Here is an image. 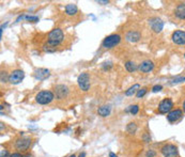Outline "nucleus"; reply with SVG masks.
<instances>
[{
    "mask_svg": "<svg viewBox=\"0 0 185 157\" xmlns=\"http://www.w3.org/2000/svg\"><path fill=\"white\" fill-rule=\"evenodd\" d=\"M63 39H64V35H63L62 30L59 29V28H57V29L51 30L50 32L48 33L47 43H46V45L56 48V47L63 41Z\"/></svg>",
    "mask_w": 185,
    "mask_h": 157,
    "instance_id": "f257e3e1",
    "label": "nucleus"
},
{
    "mask_svg": "<svg viewBox=\"0 0 185 157\" xmlns=\"http://www.w3.org/2000/svg\"><path fill=\"white\" fill-rule=\"evenodd\" d=\"M54 97H55V95L51 91H41V92H39L36 94L35 101H36V103H39L41 105H47L53 102Z\"/></svg>",
    "mask_w": 185,
    "mask_h": 157,
    "instance_id": "f03ea898",
    "label": "nucleus"
},
{
    "mask_svg": "<svg viewBox=\"0 0 185 157\" xmlns=\"http://www.w3.org/2000/svg\"><path fill=\"white\" fill-rule=\"evenodd\" d=\"M120 40H121L120 35L111 34V35L107 36V38L103 41V47L104 48H107V49L114 48V46H117L120 43Z\"/></svg>",
    "mask_w": 185,
    "mask_h": 157,
    "instance_id": "7ed1b4c3",
    "label": "nucleus"
},
{
    "mask_svg": "<svg viewBox=\"0 0 185 157\" xmlns=\"http://www.w3.org/2000/svg\"><path fill=\"white\" fill-rule=\"evenodd\" d=\"M77 82L79 88L82 91H88L90 89V77L88 73H82L77 78Z\"/></svg>",
    "mask_w": 185,
    "mask_h": 157,
    "instance_id": "20e7f679",
    "label": "nucleus"
},
{
    "mask_svg": "<svg viewBox=\"0 0 185 157\" xmlns=\"http://www.w3.org/2000/svg\"><path fill=\"white\" fill-rule=\"evenodd\" d=\"M173 108V102L171 98H164L158 105V112L160 113H169Z\"/></svg>",
    "mask_w": 185,
    "mask_h": 157,
    "instance_id": "39448f33",
    "label": "nucleus"
},
{
    "mask_svg": "<svg viewBox=\"0 0 185 157\" xmlns=\"http://www.w3.org/2000/svg\"><path fill=\"white\" fill-rule=\"evenodd\" d=\"M161 153H163L164 157H178L179 151L174 144H166L161 148Z\"/></svg>",
    "mask_w": 185,
    "mask_h": 157,
    "instance_id": "423d86ee",
    "label": "nucleus"
},
{
    "mask_svg": "<svg viewBox=\"0 0 185 157\" xmlns=\"http://www.w3.org/2000/svg\"><path fill=\"white\" fill-rule=\"evenodd\" d=\"M9 76H10L9 81L11 82L12 85H17V83L22 82V80L24 79L25 73L23 72L22 70H15V71H13Z\"/></svg>",
    "mask_w": 185,
    "mask_h": 157,
    "instance_id": "0eeeda50",
    "label": "nucleus"
},
{
    "mask_svg": "<svg viewBox=\"0 0 185 157\" xmlns=\"http://www.w3.org/2000/svg\"><path fill=\"white\" fill-rule=\"evenodd\" d=\"M171 40L177 45H185V31L176 30L171 35Z\"/></svg>",
    "mask_w": 185,
    "mask_h": 157,
    "instance_id": "6e6552de",
    "label": "nucleus"
},
{
    "mask_svg": "<svg viewBox=\"0 0 185 157\" xmlns=\"http://www.w3.org/2000/svg\"><path fill=\"white\" fill-rule=\"evenodd\" d=\"M30 144H31L30 138L24 137V138H19V139L16 140V142H15V148H16L18 151H26L29 149Z\"/></svg>",
    "mask_w": 185,
    "mask_h": 157,
    "instance_id": "1a4fd4ad",
    "label": "nucleus"
},
{
    "mask_svg": "<svg viewBox=\"0 0 185 157\" xmlns=\"http://www.w3.org/2000/svg\"><path fill=\"white\" fill-rule=\"evenodd\" d=\"M150 26L152 30L156 33H160L164 28V23L161 18L158 17H153L150 19Z\"/></svg>",
    "mask_w": 185,
    "mask_h": 157,
    "instance_id": "9d476101",
    "label": "nucleus"
},
{
    "mask_svg": "<svg viewBox=\"0 0 185 157\" xmlns=\"http://www.w3.org/2000/svg\"><path fill=\"white\" fill-rule=\"evenodd\" d=\"M182 117H183V110H181V109H174V110H171L167 114V120L170 123H174L179 121Z\"/></svg>",
    "mask_w": 185,
    "mask_h": 157,
    "instance_id": "9b49d317",
    "label": "nucleus"
},
{
    "mask_svg": "<svg viewBox=\"0 0 185 157\" xmlns=\"http://www.w3.org/2000/svg\"><path fill=\"white\" fill-rule=\"evenodd\" d=\"M67 93H69V90H67V87L64 85H59L56 86L55 88V95L58 99H62L64 97H66Z\"/></svg>",
    "mask_w": 185,
    "mask_h": 157,
    "instance_id": "f8f14e48",
    "label": "nucleus"
},
{
    "mask_svg": "<svg viewBox=\"0 0 185 157\" xmlns=\"http://www.w3.org/2000/svg\"><path fill=\"white\" fill-rule=\"evenodd\" d=\"M139 71H141L142 73H150L151 71L154 69V63L150 60H145L140 63V65L138 66Z\"/></svg>",
    "mask_w": 185,
    "mask_h": 157,
    "instance_id": "ddd939ff",
    "label": "nucleus"
},
{
    "mask_svg": "<svg viewBox=\"0 0 185 157\" xmlns=\"http://www.w3.org/2000/svg\"><path fill=\"white\" fill-rule=\"evenodd\" d=\"M174 15L179 19H185V2H181L177 6L174 10Z\"/></svg>",
    "mask_w": 185,
    "mask_h": 157,
    "instance_id": "4468645a",
    "label": "nucleus"
},
{
    "mask_svg": "<svg viewBox=\"0 0 185 157\" xmlns=\"http://www.w3.org/2000/svg\"><path fill=\"white\" fill-rule=\"evenodd\" d=\"M34 77L38 80H44L49 77V71L47 69H38L34 72Z\"/></svg>",
    "mask_w": 185,
    "mask_h": 157,
    "instance_id": "2eb2a0df",
    "label": "nucleus"
},
{
    "mask_svg": "<svg viewBox=\"0 0 185 157\" xmlns=\"http://www.w3.org/2000/svg\"><path fill=\"white\" fill-rule=\"evenodd\" d=\"M126 40L130 42H133V43L138 42L140 40V33L138 32V31H130L126 34Z\"/></svg>",
    "mask_w": 185,
    "mask_h": 157,
    "instance_id": "dca6fc26",
    "label": "nucleus"
},
{
    "mask_svg": "<svg viewBox=\"0 0 185 157\" xmlns=\"http://www.w3.org/2000/svg\"><path fill=\"white\" fill-rule=\"evenodd\" d=\"M78 12V9L76 7V4H67L66 7V13L67 15H70V16H74V15H76Z\"/></svg>",
    "mask_w": 185,
    "mask_h": 157,
    "instance_id": "f3484780",
    "label": "nucleus"
},
{
    "mask_svg": "<svg viewBox=\"0 0 185 157\" xmlns=\"http://www.w3.org/2000/svg\"><path fill=\"white\" fill-rule=\"evenodd\" d=\"M98 113L100 114L101 117H107L110 113V107L109 106H101L100 108L98 109Z\"/></svg>",
    "mask_w": 185,
    "mask_h": 157,
    "instance_id": "a211bd4d",
    "label": "nucleus"
},
{
    "mask_svg": "<svg viewBox=\"0 0 185 157\" xmlns=\"http://www.w3.org/2000/svg\"><path fill=\"white\" fill-rule=\"evenodd\" d=\"M139 85H134L133 87H131L129 89V90H126L125 91V95H127V96H132V95H134L135 93L136 92H138L139 91Z\"/></svg>",
    "mask_w": 185,
    "mask_h": 157,
    "instance_id": "6ab92c4d",
    "label": "nucleus"
},
{
    "mask_svg": "<svg viewBox=\"0 0 185 157\" xmlns=\"http://www.w3.org/2000/svg\"><path fill=\"white\" fill-rule=\"evenodd\" d=\"M125 69L129 71V72H135V71L138 69V66L134 63V62L129 61V62H126L125 63Z\"/></svg>",
    "mask_w": 185,
    "mask_h": 157,
    "instance_id": "aec40b11",
    "label": "nucleus"
},
{
    "mask_svg": "<svg viewBox=\"0 0 185 157\" xmlns=\"http://www.w3.org/2000/svg\"><path fill=\"white\" fill-rule=\"evenodd\" d=\"M126 130H127V133H130V134H135L137 130L136 124H135V123H130V124H127Z\"/></svg>",
    "mask_w": 185,
    "mask_h": 157,
    "instance_id": "412c9836",
    "label": "nucleus"
},
{
    "mask_svg": "<svg viewBox=\"0 0 185 157\" xmlns=\"http://www.w3.org/2000/svg\"><path fill=\"white\" fill-rule=\"evenodd\" d=\"M185 81V76H177L171 80V83H181Z\"/></svg>",
    "mask_w": 185,
    "mask_h": 157,
    "instance_id": "4be33fe9",
    "label": "nucleus"
},
{
    "mask_svg": "<svg viewBox=\"0 0 185 157\" xmlns=\"http://www.w3.org/2000/svg\"><path fill=\"white\" fill-rule=\"evenodd\" d=\"M147 93V88H142V89H139V91L136 93V96L137 98H140L142 97V96H145V94Z\"/></svg>",
    "mask_w": 185,
    "mask_h": 157,
    "instance_id": "5701e85b",
    "label": "nucleus"
},
{
    "mask_svg": "<svg viewBox=\"0 0 185 157\" xmlns=\"http://www.w3.org/2000/svg\"><path fill=\"white\" fill-rule=\"evenodd\" d=\"M9 77H10V76H8L7 72H3V71H2V72H1V81L2 82L9 81Z\"/></svg>",
    "mask_w": 185,
    "mask_h": 157,
    "instance_id": "b1692460",
    "label": "nucleus"
},
{
    "mask_svg": "<svg viewBox=\"0 0 185 157\" xmlns=\"http://www.w3.org/2000/svg\"><path fill=\"white\" fill-rule=\"evenodd\" d=\"M138 111H139V107H138V105H133V106H131V113L132 114H137Z\"/></svg>",
    "mask_w": 185,
    "mask_h": 157,
    "instance_id": "393cba45",
    "label": "nucleus"
},
{
    "mask_svg": "<svg viewBox=\"0 0 185 157\" xmlns=\"http://www.w3.org/2000/svg\"><path fill=\"white\" fill-rule=\"evenodd\" d=\"M43 50L44 51H46V52H54V51H56V48H54V47H50V46H48V45H44L43 46Z\"/></svg>",
    "mask_w": 185,
    "mask_h": 157,
    "instance_id": "a878e982",
    "label": "nucleus"
},
{
    "mask_svg": "<svg viewBox=\"0 0 185 157\" xmlns=\"http://www.w3.org/2000/svg\"><path fill=\"white\" fill-rule=\"evenodd\" d=\"M25 19L29 20V22H32V23L39 22V17L38 16H25Z\"/></svg>",
    "mask_w": 185,
    "mask_h": 157,
    "instance_id": "bb28decb",
    "label": "nucleus"
},
{
    "mask_svg": "<svg viewBox=\"0 0 185 157\" xmlns=\"http://www.w3.org/2000/svg\"><path fill=\"white\" fill-rule=\"evenodd\" d=\"M156 155V153L153 150H149L147 152V154H145V156L147 157H154Z\"/></svg>",
    "mask_w": 185,
    "mask_h": 157,
    "instance_id": "cd10ccee",
    "label": "nucleus"
},
{
    "mask_svg": "<svg viewBox=\"0 0 185 157\" xmlns=\"http://www.w3.org/2000/svg\"><path fill=\"white\" fill-rule=\"evenodd\" d=\"M161 89H163V87H161V85H156L152 88V91L153 92H158V91H161Z\"/></svg>",
    "mask_w": 185,
    "mask_h": 157,
    "instance_id": "c85d7f7f",
    "label": "nucleus"
},
{
    "mask_svg": "<svg viewBox=\"0 0 185 157\" xmlns=\"http://www.w3.org/2000/svg\"><path fill=\"white\" fill-rule=\"evenodd\" d=\"M143 140H145V142H150V141H151L150 136L148 135V134H145V135H143Z\"/></svg>",
    "mask_w": 185,
    "mask_h": 157,
    "instance_id": "c756f323",
    "label": "nucleus"
},
{
    "mask_svg": "<svg viewBox=\"0 0 185 157\" xmlns=\"http://www.w3.org/2000/svg\"><path fill=\"white\" fill-rule=\"evenodd\" d=\"M1 157H11V156H9V153H8L7 151H2L1 152Z\"/></svg>",
    "mask_w": 185,
    "mask_h": 157,
    "instance_id": "7c9ffc66",
    "label": "nucleus"
},
{
    "mask_svg": "<svg viewBox=\"0 0 185 157\" xmlns=\"http://www.w3.org/2000/svg\"><path fill=\"white\" fill-rule=\"evenodd\" d=\"M108 0H98V3H101V4H107L108 3Z\"/></svg>",
    "mask_w": 185,
    "mask_h": 157,
    "instance_id": "2f4dec72",
    "label": "nucleus"
},
{
    "mask_svg": "<svg viewBox=\"0 0 185 157\" xmlns=\"http://www.w3.org/2000/svg\"><path fill=\"white\" fill-rule=\"evenodd\" d=\"M11 157H22V155H20L19 153H14V154H12Z\"/></svg>",
    "mask_w": 185,
    "mask_h": 157,
    "instance_id": "473e14b6",
    "label": "nucleus"
},
{
    "mask_svg": "<svg viewBox=\"0 0 185 157\" xmlns=\"http://www.w3.org/2000/svg\"><path fill=\"white\" fill-rule=\"evenodd\" d=\"M78 157H86V153H84V152H82V153L79 154V156H78Z\"/></svg>",
    "mask_w": 185,
    "mask_h": 157,
    "instance_id": "72a5a7b5",
    "label": "nucleus"
},
{
    "mask_svg": "<svg viewBox=\"0 0 185 157\" xmlns=\"http://www.w3.org/2000/svg\"><path fill=\"white\" fill-rule=\"evenodd\" d=\"M109 157H118V156H117L116 154H114V153H110V154H109Z\"/></svg>",
    "mask_w": 185,
    "mask_h": 157,
    "instance_id": "f704fd0d",
    "label": "nucleus"
},
{
    "mask_svg": "<svg viewBox=\"0 0 185 157\" xmlns=\"http://www.w3.org/2000/svg\"><path fill=\"white\" fill-rule=\"evenodd\" d=\"M183 111L185 112V101H184V103H183Z\"/></svg>",
    "mask_w": 185,
    "mask_h": 157,
    "instance_id": "c9c22d12",
    "label": "nucleus"
},
{
    "mask_svg": "<svg viewBox=\"0 0 185 157\" xmlns=\"http://www.w3.org/2000/svg\"><path fill=\"white\" fill-rule=\"evenodd\" d=\"M24 157H32L31 155H26V156H24Z\"/></svg>",
    "mask_w": 185,
    "mask_h": 157,
    "instance_id": "e433bc0d",
    "label": "nucleus"
},
{
    "mask_svg": "<svg viewBox=\"0 0 185 157\" xmlns=\"http://www.w3.org/2000/svg\"><path fill=\"white\" fill-rule=\"evenodd\" d=\"M69 157H76V156H75V155H71V156H69Z\"/></svg>",
    "mask_w": 185,
    "mask_h": 157,
    "instance_id": "4c0bfd02",
    "label": "nucleus"
}]
</instances>
